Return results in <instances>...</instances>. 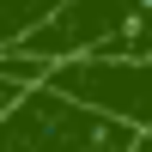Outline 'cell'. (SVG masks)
<instances>
[{
	"mask_svg": "<svg viewBox=\"0 0 152 152\" xmlns=\"http://www.w3.org/2000/svg\"><path fill=\"white\" fill-rule=\"evenodd\" d=\"M134 152H152V128H140V140H134Z\"/></svg>",
	"mask_w": 152,
	"mask_h": 152,
	"instance_id": "cell-4",
	"label": "cell"
},
{
	"mask_svg": "<svg viewBox=\"0 0 152 152\" xmlns=\"http://www.w3.org/2000/svg\"><path fill=\"white\" fill-rule=\"evenodd\" d=\"M61 6H67V0H0V49H18L24 37L43 18H55Z\"/></svg>",
	"mask_w": 152,
	"mask_h": 152,
	"instance_id": "cell-2",
	"label": "cell"
},
{
	"mask_svg": "<svg viewBox=\"0 0 152 152\" xmlns=\"http://www.w3.org/2000/svg\"><path fill=\"white\" fill-rule=\"evenodd\" d=\"M140 128L55 85H31L0 116V152H134Z\"/></svg>",
	"mask_w": 152,
	"mask_h": 152,
	"instance_id": "cell-1",
	"label": "cell"
},
{
	"mask_svg": "<svg viewBox=\"0 0 152 152\" xmlns=\"http://www.w3.org/2000/svg\"><path fill=\"white\" fill-rule=\"evenodd\" d=\"M12 97H18V85H6V79H0V116L12 110Z\"/></svg>",
	"mask_w": 152,
	"mask_h": 152,
	"instance_id": "cell-3",
	"label": "cell"
}]
</instances>
